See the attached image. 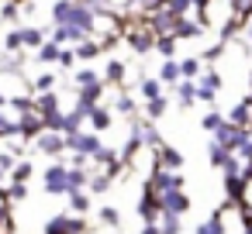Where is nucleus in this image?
Wrapping results in <instances>:
<instances>
[{
  "mask_svg": "<svg viewBox=\"0 0 252 234\" xmlns=\"http://www.w3.org/2000/svg\"><path fill=\"white\" fill-rule=\"evenodd\" d=\"M49 14H52V25L80 28L83 35H94V28H97V11L80 4V0H56Z\"/></svg>",
  "mask_w": 252,
  "mask_h": 234,
  "instance_id": "nucleus-1",
  "label": "nucleus"
},
{
  "mask_svg": "<svg viewBox=\"0 0 252 234\" xmlns=\"http://www.w3.org/2000/svg\"><path fill=\"white\" fill-rule=\"evenodd\" d=\"M42 186H45V193L49 196H69V165H63V162H52V165H45V172H42Z\"/></svg>",
  "mask_w": 252,
  "mask_h": 234,
  "instance_id": "nucleus-2",
  "label": "nucleus"
},
{
  "mask_svg": "<svg viewBox=\"0 0 252 234\" xmlns=\"http://www.w3.org/2000/svg\"><path fill=\"white\" fill-rule=\"evenodd\" d=\"M42 234H87V220H83V213H56V217H49Z\"/></svg>",
  "mask_w": 252,
  "mask_h": 234,
  "instance_id": "nucleus-3",
  "label": "nucleus"
},
{
  "mask_svg": "<svg viewBox=\"0 0 252 234\" xmlns=\"http://www.w3.org/2000/svg\"><path fill=\"white\" fill-rule=\"evenodd\" d=\"M249 138H252V131H249V128H242V124H235V121H224V124L214 131V141H221V145H224V148H231V152H238Z\"/></svg>",
  "mask_w": 252,
  "mask_h": 234,
  "instance_id": "nucleus-4",
  "label": "nucleus"
},
{
  "mask_svg": "<svg viewBox=\"0 0 252 234\" xmlns=\"http://www.w3.org/2000/svg\"><path fill=\"white\" fill-rule=\"evenodd\" d=\"M221 86H224L221 73H214V69H204V73H200V79H197V100H204L207 107H214V104H218V93H221Z\"/></svg>",
  "mask_w": 252,
  "mask_h": 234,
  "instance_id": "nucleus-5",
  "label": "nucleus"
},
{
  "mask_svg": "<svg viewBox=\"0 0 252 234\" xmlns=\"http://www.w3.org/2000/svg\"><path fill=\"white\" fill-rule=\"evenodd\" d=\"M145 186H152L156 193L183 189V176H180V169H162V165H156V162H152V176H149V182H145Z\"/></svg>",
  "mask_w": 252,
  "mask_h": 234,
  "instance_id": "nucleus-6",
  "label": "nucleus"
},
{
  "mask_svg": "<svg viewBox=\"0 0 252 234\" xmlns=\"http://www.w3.org/2000/svg\"><path fill=\"white\" fill-rule=\"evenodd\" d=\"M66 145H69V152H76V155H90V158L104 148V141H100L97 131H76V134L66 138Z\"/></svg>",
  "mask_w": 252,
  "mask_h": 234,
  "instance_id": "nucleus-7",
  "label": "nucleus"
},
{
  "mask_svg": "<svg viewBox=\"0 0 252 234\" xmlns=\"http://www.w3.org/2000/svg\"><path fill=\"white\" fill-rule=\"evenodd\" d=\"M35 148H38L42 155H52V158H63V155L69 152V145H66V134H63V131H42V134L35 138Z\"/></svg>",
  "mask_w": 252,
  "mask_h": 234,
  "instance_id": "nucleus-8",
  "label": "nucleus"
},
{
  "mask_svg": "<svg viewBox=\"0 0 252 234\" xmlns=\"http://www.w3.org/2000/svg\"><path fill=\"white\" fill-rule=\"evenodd\" d=\"M159 203H162V213H176V217H183L190 210L187 189H166V193H159Z\"/></svg>",
  "mask_w": 252,
  "mask_h": 234,
  "instance_id": "nucleus-9",
  "label": "nucleus"
},
{
  "mask_svg": "<svg viewBox=\"0 0 252 234\" xmlns=\"http://www.w3.org/2000/svg\"><path fill=\"white\" fill-rule=\"evenodd\" d=\"M138 213H142L145 224H159V217H162V203H159V193H156L152 186H145V193H142V200H138Z\"/></svg>",
  "mask_w": 252,
  "mask_h": 234,
  "instance_id": "nucleus-10",
  "label": "nucleus"
},
{
  "mask_svg": "<svg viewBox=\"0 0 252 234\" xmlns=\"http://www.w3.org/2000/svg\"><path fill=\"white\" fill-rule=\"evenodd\" d=\"M152 162H156V165H162V169H180V165H183V152H180V148H173V145H162V148H156Z\"/></svg>",
  "mask_w": 252,
  "mask_h": 234,
  "instance_id": "nucleus-11",
  "label": "nucleus"
},
{
  "mask_svg": "<svg viewBox=\"0 0 252 234\" xmlns=\"http://www.w3.org/2000/svg\"><path fill=\"white\" fill-rule=\"evenodd\" d=\"M21 131V114L11 107H0V138H11Z\"/></svg>",
  "mask_w": 252,
  "mask_h": 234,
  "instance_id": "nucleus-12",
  "label": "nucleus"
},
{
  "mask_svg": "<svg viewBox=\"0 0 252 234\" xmlns=\"http://www.w3.org/2000/svg\"><path fill=\"white\" fill-rule=\"evenodd\" d=\"M59 55H63V45H59L56 38H45V45L35 49V59H38L42 66H59Z\"/></svg>",
  "mask_w": 252,
  "mask_h": 234,
  "instance_id": "nucleus-13",
  "label": "nucleus"
},
{
  "mask_svg": "<svg viewBox=\"0 0 252 234\" xmlns=\"http://www.w3.org/2000/svg\"><path fill=\"white\" fill-rule=\"evenodd\" d=\"M100 83H104V76L97 69H90V66L73 73V90H90V86H100Z\"/></svg>",
  "mask_w": 252,
  "mask_h": 234,
  "instance_id": "nucleus-14",
  "label": "nucleus"
},
{
  "mask_svg": "<svg viewBox=\"0 0 252 234\" xmlns=\"http://www.w3.org/2000/svg\"><path fill=\"white\" fill-rule=\"evenodd\" d=\"M73 49H76L80 62H94L97 55H104V49H107V45H104L100 38H87V42H80V45H73Z\"/></svg>",
  "mask_w": 252,
  "mask_h": 234,
  "instance_id": "nucleus-15",
  "label": "nucleus"
},
{
  "mask_svg": "<svg viewBox=\"0 0 252 234\" xmlns=\"http://www.w3.org/2000/svg\"><path fill=\"white\" fill-rule=\"evenodd\" d=\"M176 104H180L183 110L197 104V79H180V83H176Z\"/></svg>",
  "mask_w": 252,
  "mask_h": 234,
  "instance_id": "nucleus-16",
  "label": "nucleus"
},
{
  "mask_svg": "<svg viewBox=\"0 0 252 234\" xmlns=\"http://www.w3.org/2000/svg\"><path fill=\"white\" fill-rule=\"evenodd\" d=\"M207 158H211V165H214V169H224V165L235 158V152H231V148H224L221 141H214V138H211V145H207Z\"/></svg>",
  "mask_w": 252,
  "mask_h": 234,
  "instance_id": "nucleus-17",
  "label": "nucleus"
},
{
  "mask_svg": "<svg viewBox=\"0 0 252 234\" xmlns=\"http://www.w3.org/2000/svg\"><path fill=\"white\" fill-rule=\"evenodd\" d=\"M193 234H228V224H224V210H214L204 224H197Z\"/></svg>",
  "mask_w": 252,
  "mask_h": 234,
  "instance_id": "nucleus-18",
  "label": "nucleus"
},
{
  "mask_svg": "<svg viewBox=\"0 0 252 234\" xmlns=\"http://www.w3.org/2000/svg\"><path fill=\"white\" fill-rule=\"evenodd\" d=\"M138 124H142V141H145V148H152V152H156V148H162V145H166V141H162V134H159V128H156V121L142 117Z\"/></svg>",
  "mask_w": 252,
  "mask_h": 234,
  "instance_id": "nucleus-19",
  "label": "nucleus"
},
{
  "mask_svg": "<svg viewBox=\"0 0 252 234\" xmlns=\"http://www.w3.org/2000/svg\"><path fill=\"white\" fill-rule=\"evenodd\" d=\"M125 76H128L125 62H121V59H111V62H107V69H104V83H107V86H121V83H125Z\"/></svg>",
  "mask_w": 252,
  "mask_h": 234,
  "instance_id": "nucleus-20",
  "label": "nucleus"
},
{
  "mask_svg": "<svg viewBox=\"0 0 252 234\" xmlns=\"http://www.w3.org/2000/svg\"><path fill=\"white\" fill-rule=\"evenodd\" d=\"M159 79H162L166 86H176V83L183 79V73H180V62H176V59H162V66H159Z\"/></svg>",
  "mask_w": 252,
  "mask_h": 234,
  "instance_id": "nucleus-21",
  "label": "nucleus"
},
{
  "mask_svg": "<svg viewBox=\"0 0 252 234\" xmlns=\"http://www.w3.org/2000/svg\"><path fill=\"white\" fill-rule=\"evenodd\" d=\"M21 45H25V49H42V45H45V31L25 25V28H21Z\"/></svg>",
  "mask_w": 252,
  "mask_h": 234,
  "instance_id": "nucleus-22",
  "label": "nucleus"
},
{
  "mask_svg": "<svg viewBox=\"0 0 252 234\" xmlns=\"http://www.w3.org/2000/svg\"><path fill=\"white\" fill-rule=\"evenodd\" d=\"M107 128H111V110L97 104V107L90 110V131H97V134H100V131H107Z\"/></svg>",
  "mask_w": 252,
  "mask_h": 234,
  "instance_id": "nucleus-23",
  "label": "nucleus"
},
{
  "mask_svg": "<svg viewBox=\"0 0 252 234\" xmlns=\"http://www.w3.org/2000/svg\"><path fill=\"white\" fill-rule=\"evenodd\" d=\"M200 66H204L200 55H187V59H180V73H183V79H200Z\"/></svg>",
  "mask_w": 252,
  "mask_h": 234,
  "instance_id": "nucleus-24",
  "label": "nucleus"
},
{
  "mask_svg": "<svg viewBox=\"0 0 252 234\" xmlns=\"http://www.w3.org/2000/svg\"><path fill=\"white\" fill-rule=\"evenodd\" d=\"M35 104H38V107L45 110V117H49V114H56V110H63V107H59V93H56V90L35 93Z\"/></svg>",
  "mask_w": 252,
  "mask_h": 234,
  "instance_id": "nucleus-25",
  "label": "nucleus"
},
{
  "mask_svg": "<svg viewBox=\"0 0 252 234\" xmlns=\"http://www.w3.org/2000/svg\"><path fill=\"white\" fill-rule=\"evenodd\" d=\"M114 114H125V117H135V100H131V93H125V90H118L114 93Z\"/></svg>",
  "mask_w": 252,
  "mask_h": 234,
  "instance_id": "nucleus-26",
  "label": "nucleus"
},
{
  "mask_svg": "<svg viewBox=\"0 0 252 234\" xmlns=\"http://www.w3.org/2000/svg\"><path fill=\"white\" fill-rule=\"evenodd\" d=\"M166 110H169V100H166V93H162V97H156V100H145V117H149V121H159Z\"/></svg>",
  "mask_w": 252,
  "mask_h": 234,
  "instance_id": "nucleus-27",
  "label": "nucleus"
},
{
  "mask_svg": "<svg viewBox=\"0 0 252 234\" xmlns=\"http://www.w3.org/2000/svg\"><path fill=\"white\" fill-rule=\"evenodd\" d=\"M69 210L73 213H87L90 210V189H73L69 193Z\"/></svg>",
  "mask_w": 252,
  "mask_h": 234,
  "instance_id": "nucleus-28",
  "label": "nucleus"
},
{
  "mask_svg": "<svg viewBox=\"0 0 252 234\" xmlns=\"http://www.w3.org/2000/svg\"><path fill=\"white\" fill-rule=\"evenodd\" d=\"M176 42H180L176 35H159V38H156V52H159L162 59H173V55H176Z\"/></svg>",
  "mask_w": 252,
  "mask_h": 234,
  "instance_id": "nucleus-29",
  "label": "nucleus"
},
{
  "mask_svg": "<svg viewBox=\"0 0 252 234\" xmlns=\"http://www.w3.org/2000/svg\"><path fill=\"white\" fill-rule=\"evenodd\" d=\"M4 196H7V203H11V207H14V203H21V200L28 196V182L11 179V182H7V189H4Z\"/></svg>",
  "mask_w": 252,
  "mask_h": 234,
  "instance_id": "nucleus-30",
  "label": "nucleus"
},
{
  "mask_svg": "<svg viewBox=\"0 0 252 234\" xmlns=\"http://www.w3.org/2000/svg\"><path fill=\"white\" fill-rule=\"evenodd\" d=\"M142 97H145V100H156V97H162V79H156V76H145V79H142Z\"/></svg>",
  "mask_w": 252,
  "mask_h": 234,
  "instance_id": "nucleus-31",
  "label": "nucleus"
},
{
  "mask_svg": "<svg viewBox=\"0 0 252 234\" xmlns=\"http://www.w3.org/2000/svg\"><path fill=\"white\" fill-rule=\"evenodd\" d=\"M159 231H162V234H183V224H180L176 213H162V217H159Z\"/></svg>",
  "mask_w": 252,
  "mask_h": 234,
  "instance_id": "nucleus-32",
  "label": "nucleus"
},
{
  "mask_svg": "<svg viewBox=\"0 0 252 234\" xmlns=\"http://www.w3.org/2000/svg\"><path fill=\"white\" fill-rule=\"evenodd\" d=\"M18 155H21V152H14L11 145H4V148H0V169H4V172H14V165L21 162Z\"/></svg>",
  "mask_w": 252,
  "mask_h": 234,
  "instance_id": "nucleus-33",
  "label": "nucleus"
},
{
  "mask_svg": "<svg viewBox=\"0 0 252 234\" xmlns=\"http://www.w3.org/2000/svg\"><path fill=\"white\" fill-rule=\"evenodd\" d=\"M56 83H59V76L56 73H42V76H35V93H45V90H56Z\"/></svg>",
  "mask_w": 252,
  "mask_h": 234,
  "instance_id": "nucleus-34",
  "label": "nucleus"
},
{
  "mask_svg": "<svg viewBox=\"0 0 252 234\" xmlns=\"http://www.w3.org/2000/svg\"><path fill=\"white\" fill-rule=\"evenodd\" d=\"M224 121H228V117H224V114H218V110H207V114H204V121H200V128H204V131H211V134H214V131H218V128H221V124H224Z\"/></svg>",
  "mask_w": 252,
  "mask_h": 234,
  "instance_id": "nucleus-35",
  "label": "nucleus"
},
{
  "mask_svg": "<svg viewBox=\"0 0 252 234\" xmlns=\"http://www.w3.org/2000/svg\"><path fill=\"white\" fill-rule=\"evenodd\" d=\"M4 52H25V45H21V28H14V31L4 35Z\"/></svg>",
  "mask_w": 252,
  "mask_h": 234,
  "instance_id": "nucleus-36",
  "label": "nucleus"
},
{
  "mask_svg": "<svg viewBox=\"0 0 252 234\" xmlns=\"http://www.w3.org/2000/svg\"><path fill=\"white\" fill-rule=\"evenodd\" d=\"M32 172H35V165H32L28 158H21V162L14 165V172H11V179H18V182H28V179H32Z\"/></svg>",
  "mask_w": 252,
  "mask_h": 234,
  "instance_id": "nucleus-37",
  "label": "nucleus"
},
{
  "mask_svg": "<svg viewBox=\"0 0 252 234\" xmlns=\"http://www.w3.org/2000/svg\"><path fill=\"white\" fill-rule=\"evenodd\" d=\"M231 7H235V21L245 25L249 14H252V0H231Z\"/></svg>",
  "mask_w": 252,
  "mask_h": 234,
  "instance_id": "nucleus-38",
  "label": "nucleus"
},
{
  "mask_svg": "<svg viewBox=\"0 0 252 234\" xmlns=\"http://www.w3.org/2000/svg\"><path fill=\"white\" fill-rule=\"evenodd\" d=\"M97 217H100V224H107V227H118V224H121V217H118V210H114V207H100V213H97Z\"/></svg>",
  "mask_w": 252,
  "mask_h": 234,
  "instance_id": "nucleus-39",
  "label": "nucleus"
},
{
  "mask_svg": "<svg viewBox=\"0 0 252 234\" xmlns=\"http://www.w3.org/2000/svg\"><path fill=\"white\" fill-rule=\"evenodd\" d=\"M76 62H80L76 49H73V45H69V49H63V55H59V66H63V69H73Z\"/></svg>",
  "mask_w": 252,
  "mask_h": 234,
  "instance_id": "nucleus-40",
  "label": "nucleus"
},
{
  "mask_svg": "<svg viewBox=\"0 0 252 234\" xmlns=\"http://www.w3.org/2000/svg\"><path fill=\"white\" fill-rule=\"evenodd\" d=\"M166 0H135V11H142V14H149V11H156V7H162Z\"/></svg>",
  "mask_w": 252,
  "mask_h": 234,
  "instance_id": "nucleus-41",
  "label": "nucleus"
},
{
  "mask_svg": "<svg viewBox=\"0 0 252 234\" xmlns=\"http://www.w3.org/2000/svg\"><path fill=\"white\" fill-rule=\"evenodd\" d=\"M142 234H162V231H159V224H145V227H142Z\"/></svg>",
  "mask_w": 252,
  "mask_h": 234,
  "instance_id": "nucleus-42",
  "label": "nucleus"
},
{
  "mask_svg": "<svg viewBox=\"0 0 252 234\" xmlns=\"http://www.w3.org/2000/svg\"><path fill=\"white\" fill-rule=\"evenodd\" d=\"M242 28H245V38H249V42H252V14H249V21H245V25H242Z\"/></svg>",
  "mask_w": 252,
  "mask_h": 234,
  "instance_id": "nucleus-43",
  "label": "nucleus"
},
{
  "mask_svg": "<svg viewBox=\"0 0 252 234\" xmlns=\"http://www.w3.org/2000/svg\"><path fill=\"white\" fill-rule=\"evenodd\" d=\"M7 100H11V97H7L4 90H0V107H7Z\"/></svg>",
  "mask_w": 252,
  "mask_h": 234,
  "instance_id": "nucleus-44",
  "label": "nucleus"
},
{
  "mask_svg": "<svg viewBox=\"0 0 252 234\" xmlns=\"http://www.w3.org/2000/svg\"><path fill=\"white\" fill-rule=\"evenodd\" d=\"M249 97H252V73H249Z\"/></svg>",
  "mask_w": 252,
  "mask_h": 234,
  "instance_id": "nucleus-45",
  "label": "nucleus"
},
{
  "mask_svg": "<svg viewBox=\"0 0 252 234\" xmlns=\"http://www.w3.org/2000/svg\"><path fill=\"white\" fill-rule=\"evenodd\" d=\"M80 4H90V0H80Z\"/></svg>",
  "mask_w": 252,
  "mask_h": 234,
  "instance_id": "nucleus-46",
  "label": "nucleus"
},
{
  "mask_svg": "<svg viewBox=\"0 0 252 234\" xmlns=\"http://www.w3.org/2000/svg\"><path fill=\"white\" fill-rule=\"evenodd\" d=\"M128 4H131V7H135V0H128Z\"/></svg>",
  "mask_w": 252,
  "mask_h": 234,
  "instance_id": "nucleus-47",
  "label": "nucleus"
}]
</instances>
